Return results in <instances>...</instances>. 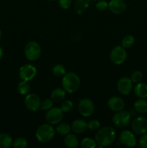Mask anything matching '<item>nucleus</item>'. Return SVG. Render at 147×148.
<instances>
[{
	"instance_id": "1",
	"label": "nucleus",
	"mask_w": 147,
	"mask_h": 148,
	"mask_svg": "<svg viewBox=\"0 0 147 148\" xmlns=\"http://www.w3.org/2000/svg\"><path fill=\"white\" fill-rule=\"evenodd\" d=\"M116 137V132L112 127H105L98 130L95 137V140L99 147H104L111 145Z\"/></svg>"
},
{
	"instance_id": "2",
	"label": "nucleus",
	"mask_w": 147,
	"mask_h": 148,
	"mask_svg": "<svg viewBox=\"0 0 147 148\" xmlns=\"http://www.w3.org/2000/svg\"><path fill=\"white\" fill-rule=\"evenodd\" d=\"M62 87L66 92L74 93L79 90L81 80L79 75L74 72H66L62 78Z\"/></svg>"
},
{
	"instance_id": "3",
	"label": "nucleus",
	"mask_w": 147,
	"mask_h": 148,
	"mask_svg": "<svg viewBox=\"0 0 147 148\" xmlns=\"http://www.w3.org/2000/svg\"><path fill=\"white\" fill-rule=\"evenodd\" d=\"M56 130L52 124H42L35 132V137L40 143H48L53 139Z\"/></svg>"
},
{
	"instance_id": "4",
	"label": "nucleus",
	"mask_w": 147,
	"mask_h": 148,
	"mask_svg": "<svg viewBox=\"0 0 147 148\" xmlns=\"http://www.w3.org/2000/svg\"><path fill=\"white\" fill-rule=\"evenodd\" d=\"M25 57L30 61H36L40 58L41 54V48L39 43L35 41H30L24 47Z\"/></svg>"
},
{
	"instance_id": "5",
	"label": "nucleus",
	"mask_w": 147,
	"mask_h": 148,
	"mask_svg": "<svg viewBox=\"0 0 147 148\" xmlns=\"http://www.w3.org/2000/svg\"><path fill=\"white\" fill-rule=\"evenodd\" d=\"M127 57V53L125 48L122 46H116L112 48L110 53V60L114 64H122L125 61Z\"/></svg>"
},
{
	"instance_id": "6",
	"label": "nucleus",
	"mask_w": 147,
	"mask_h": 148,
	"mask_svg": "<svg viewBox=\"0 0 147 148\" xmlns=\"http://www.w3.org/2000/svg\"><path fill=\"white\" fill-rule=\"evenodd\" d=\"M131 115L128 111H118L113 115L112 119V123L118 127H125L130 124Z\"/></svg>"
},
{
	"instance_id": "7",
	"label": "nucleus",
	"mask_w": 147,
	"mask_h": 148,
	"mask_svg": "<svg viewBox=\"0 0 147 148\" xmlns=\"http://www.w3.org/2000/svg\"><path fill=\"white\" fill-rule=\"evenodd\" d=\"M78 110L82 116L89 117L95 111V103L89 98H82L79 102Z\"/></svg>"
},
{
	"instance_id": "8",
	"label": "nucleus",
	"mask_w": 147,
	"mask_h": 148,
	"mask_svg": "<svg viewBox=\"0 0 147 148\" xmlns=\"http://www.w3.org/2000/svg\"><path fill=\"white\" fill-rule=\"evenodd\" d=\"M41 101L35 93H28L24 98V105L30 111H37L40 108Z\"/></svg>"
},
{
	"instance_id": "9",
	"label": "nucleus",
	"mask_w": 147,
	"mask_h": 148,
	"mask_svg": "<svg viewBox=\"0 0 147 148\" xmlns=\"http://www.w3.org/2000/svg\"><path fill=\"white\" fill-rule=\"evenodd\" d=\"M37 74V69L33 65L27 64L20 67L19 71V76L22 80L30 81L35 77Z\"/></svg>"
},
{
	"instance_id": "10",
	"label": "nucleus",
	"mask_w": 147,
	"mask_h": 148,
	"mask_svg": "<svg viewBox=\"0 0 147 148\" xmlns=\"http://www.w3.org/2000/svg\"><path fill=\"white\" fill-rule=\"evenodd\" d=\"M63 118V111L61 108H51L48 110L46 115V121L50 124H58Z\"/></svg>"
},
{
	"instance_id": "11",
	"label": "nucleus",
	"mask_w": 147,
	"mask_h": 148,
	"mask_svg": "<svg viewBox=\"0 0 147 148\" xmlns=\"http://www.w3.org/2000/svg\"><path fill=\"white\" fill-rule=\"evenodd\" d=\"M131 129L137 134H144L147 132V119L138 116L134 119L131 122Z\"/></svg>"
},
{
	"instance_id": "12",
	"label": "nucleus",
	"mask_w": 147,
	"mask_h": 148,
	"mask_svg": "<svg viewBox=\"0 0 147 148\" xmlns=\"http://www.w3.org/2000/svg\"><path fill=\"white\" fill-rule=\"evenodd\" d=\"M120 143L128 147H133L136 145V138L133 133L129 130H123L120 134Z\"/></svg>"
},
{
	"instance_id": "13",
	"label": "nucleus",
	"mask_w": 147,
	"mask_h": 148,
	"mask_svg": "<svg viewBox=\"0 0 147 148\" xmlns=\"http://www.w3.org/2000/svg\"><path fill=\"white\" fill-rule=\"evenodd\" d=\"M117 88H118V92L122 95H128L131 93L133 90V82L130 79V77H124L118 80Z\"/></svg>"
},
{
	"instance_id": "14",
	"label": "nucleus",
	"mask_w": 147,
	"mask_h": 148,
	"mask_svg": "<svg viewBox=\"0 0 147 148\" xmlns=\"http://www.w3.org/2000/svg\"><path fill=\"white\" fill-rule=\"evenodd\" d=\"M125 102L121 98L118 96L111 97L108 102V106L110 109L115 112L122 111L125 108Z\"/></svg>"
},
{
	"instance_id": "15",
	"label": "nucleus",
	"mask_w": 147,
	"mask_h": 148,
	"mask_svg": "<svg viewBox=\"0 0 147 148\" xmlns=\"http://www.w3.org/2000/svg\"><path fill=\"white\" fill-rule=\"evenodd\" d=\"M109 9L114 14H122L126 10V4L124 0H110L109 2Z\"/></svg>"
},
{
	"instance_id": "16",
	"label": "nucleus",
	"mask_w": 147,
	"mask_h": 148,
	"mask_svg": "<svg viewBox=\"0 0 147 148\" xmlns=\"http://www.w3.org/2000/svg\"><path fill=\"white\" fill-rule=\"evenodd\" d=\"M72 131L76 134H82L87 130V123L83 119H76L71 125Z\"/></svg>"
},
{
	"instance_id": "17",
	"label": "nucleus",
	"mask_w": 147,
	"mask_h": 148,
	"mask_svg": "<svg viewBox=\"0 0 147 148\" xmlns=\"http://www.w3.org/2000/svg\"><path fill=\"white\" fill-rule=\"evenodd\" d=\"M66 92L63 88H55L50 93V98L53 102H62L66 97Z\"/></svg>"
},
{
	"instance_id": "18",
	"label": "nucleus",
	"mask_w": 147,
	"mask_h": 148,
	"mask_svg": "<svg viewBox=\"0 0 147 148\" xmlns=\"http://www.w3.org/2000/svg\"><path fill=\"white\" fill-rule=\"evenodd\" d=\"M134 93L139 98H147V84L144 82H138L134 88Z\"/></svg>"
},
{
	"instance_id": "19",
	"label": "nucleus",
	"mask_w": 147,
	"mask_h": 148,
	"mask_svg": "<svg viewBox=\"0 0 147 148\" xmlns=\"http://www.w3.org/2000/svg\"><path fill=\"white\" fill-rule=\"evenodd\" d=\"M64 144L69 148H76L79 145V140L74 134H68L64 137Z\"/></svg>"
},
{
	"instance_id": "20",
	"label": "nucleus",
	"mask_w": 147,
	"mask_h": 148,
	"mask_svg": "<svg viewBox=\"0 0 147 148\" xmlns=\"http://www.w3.org/2000/svg\"><path fill=\"white\" fill-rule=\"evenodd\" d=\"M13 140L7 133H0V148H9L12 145Z\"/></svg>"
},
{
	"instance_id": "21",
	"label": "nucleus",
	"mask_w": 147,
	"mask_h": 148,
	"mask_svg": "<svg viewBox=\"0 0 147 148\" xmlns=\"http://www.w3.org/2000/svg\"><path fill=\"white\" fill-rule=\"evenodd\" d=\"M134 109L140 114L147 113V101L144 98H140L134 103Z\"/></svg>"
},
{
	"instance_id": "22",
	"label": "nucleus",
	"mask_w": 147,
	"mask_h": 148,
	"mask_svg": "<svg viewBox=\"0 0 147 148\" xmlns=\"http://www.w3.org/2000/svg\"><path fill=\"white\" fill-rule=\"evenodd\" d=\"M89 0H76L74 8L76 13L79 14L84 12L89 7Z\"/></svg>"
},
{
	"instance_id": "23",
	"label": "nucleus",
	"mask_w": 147,
	"mask_h": 148,
	"mask_svg": "<svg viewBox=\"0 0 147 148\" xmlns=\"http://www.w3.org/2000/svg\"><path fill=\"white\" fill-rule=\"evenodd\" d=\"M71 130V126L66 123H59L56 129V132L62 136H66V134H69Z\"/></svg>"
},
{
	"instance_id": "24",
	"label": "nucleus",
	"mask_w": 147,
	"mask_h": 148,
	"mask_svg": "<svg viewBox=\"0 0 147 148\" xmlns=\"http://www.w3.org/2000/svg\"><path fill=\"white\" fill-rule=\"evenodd\" d=\"M17 90L21 95H27L30 90V86L28 81L22 80L17 85Z\"/></svg>"
},
{
	"instance_id": "25",
	"label": "nucleus",
	"mask_w": 147,
	"mask_h": 148,
	"mask_svg": "<svg viewBox=\"0 0 147 148\" xmlns=\"http://www.w3.org/2000/svg\"><path fill=\"white\" fill-rule=\"evenodd\" d=\"M53 73L57 77H63L66 73V70L62 64H56L53 66Z\"/></svg>"
},
{
	"instance_id": "26",
	"label": "nucleus",
	"mask_w": 147,
	"mask_h": 148,
	"mask_svg": "<svg viewBox=\"0 0 147 148\" xmlns=\"http://www.w3.org/2000/svg\"><path fill=\"white\" fill-rule=\"evenodd\" d=\"M80 147L82 148H95L97 147L96 141L89 137H86L82 140Z\"/></svg>"
},
{
	"instance_id": "27",
	"label": "nucleus",
	"mask_w": 147,
	"mask_h": 148,
	"mask_svg": "<svg viewBox=\"0 0 147 148\" xmlns=\"http://www.w3.org/2000/svg\"><path fill=\"white\" fill-rule=\"evenodd\" d=\"M135 42V38L131 35H127L122 38V46L125 49H128L133 46Z\"/></svg>"
},
{
	"instance_id": "28",
	"label": "nucleus",
	"mask_w": 147,
	"mask_h": 148,
	"mask_svg": "<svg viewBox=\"0 0 147 148\" xmlns=\"http://www.w3.org/2000/svg\"><path fill=\"white\" fill-rule=\"evenodd\" d=\"M12 146L14 148H25L27 146V141L24 137H18L13 141Z\"/></svg>"
},
{
	"instance_id": "29",
	"label": "nucleus",
	"mask_w": 147,
	"mask_h": 148,
	"mask_svg": "<svg viewBox=\"0 0 147 148\" xmlns=\"http://www.w3.org/2000/svg\"><path fill=\"white\" fill-rule=\"evenodd\" d=\"M74 108V104L70 100H66L63 101L61 106V109L63 111V113H68L72 111Z\"/></svg>"
},
{
	"instance_id": "30",
	"label": "nucleus",
	"mask_w": 147,
	"mask_h": 148,
	"mask_svg": "<svg viewBox=\"0 0 147 148\" xmlns=\"http://www.w3.org/2000/svg\"><path fill=\"white\" fill-rule=\"evenodd\" d=\"M53 101H52L51 98H46L41 101L40 109H42L43 111H48L53 107Z\"/></svg>"
},
{
	"instance_id": "31",
	"label": "nucleus",
	"mask_w": 147,
	"mask_h": 148,
	"mask_svg": "<svg viewBox=\"0 0 147 148\" xmlns=\"http://www.w3.org/2000/svg\"><path fill=\"white\" fill-rule=\"evenodd\" d=\"M143 78V74L141 71H134L131 73V77H130V79H131L133 82L134 83H138V82H140L141 81Z\"/></svg>"
},
{
	"instance_id": "32",
	"label": "nucleus",
	"mask_w": 147,
	"mask_h": 148,
	"mask_svg": "<svg viewBox=\"0 0 147 148\" xmlns=\"http://www.w3.org/2000/svg\"><path fill=\"white\" fill-rule=\"evenodd\" d=\"M100 127V123L98 120L92 119L87 123V129L90 131H97Z\"/></svg>"
},
{
	"instance_id": "33",
	"label": "nucleus",
	"mask_w": 147,
	"mask_h": 148,
	"mask_svg": "<svg viewBox=\"0 0 147 148\" xmlns=\"http://www.w3.org/2000/svg\"><path fill=\"white\" fill-rule=\"evenodd\" d=\"M95 6H96L97 10H99V11L103 12L108 10V8L109 7V3H108L105 0H99L97 2Z\"/></svg>"
},
{
	"instance_id": "34",
	"label": "nucleus",
	"mask_w": 147,
	"mask_h": 148,
	"mask_svg": "<svg viewBox=\"0 0 147 148\" xmlns=\"http://www.w3.org/2000/svg\"><path fill=\"white\" fill-rule=\"evenodd\" d=\"M59 4L62 9L67 10L71 6L72 0H59Z\"/></svg>"
},
{
	"instance_id": "35",
	"label": "nucleus",
	"mask_w": 147,
	"mask_h": 148,
	"mask_svg": "<svg viewBox=\"0 0 147 148\" xmlns=\"http://www.w3.org/2000/svg\"><path fill=\"white\" fill-rule=\"evenodd\" d=\"M139 145L141 148H147V132L142 134L139 140Z\"/></svg>"
},
{
	"instance_id": "36",
	"label": "nucleus",
	"mask_w": 147,
	"mask_h": 148,
	"mask_svg": "<svg viewBox=\"0 0 147 148\" xmlns=\"http://www.w3.org/2000/svg\"><path fill=\"white\" fill-rule=\"evenodd\" d=\"M2 56H3V49H2V48L0 46V59L2 57Z\"/></svg>"
},
{
	"instance_id": "37",
	"label": "nucleus",
	"mask_w": 147,
	"mask_h": 148,
	"mask_svg": "<svg viewBox=\"0 0 147 148\" xmlns=\"http://www.w3.org/2000/svg\"><path fill=\"white\" fill-rule=\"evenodd\" d=\"M1 30H0V39H1Z\"/></svg>"
},
{
	"instance_id": "38",
	"label": "nucleus",
	"mask_w": 147,
	"mask_h": 148,
	"mask_svg": "<svg viewBox=\"0 0 147 148\" xmlns=\"http://www.w3.org/2000/svg\"><path fill=\"white\" fill-rule=\"evenodd\" d=\"M48 1H55V0H48Z\"/></svg>"
},
{
	"instance_id": "39",
	"label": "nucleus",
	"mask_w": 147,
	"mask_h": 148,
	"mask_svg": "<svg viewBox=\"0 0 147 148\" xmlns=\"http://www.w3.org/2000/svg\"><path fill=\"white\" fill-rule=\"evenodd\" d=\"M89 1H90V0H89ZM92 1H96V0H92Z\"/></svg>"
}]
</instances>
